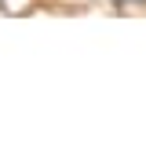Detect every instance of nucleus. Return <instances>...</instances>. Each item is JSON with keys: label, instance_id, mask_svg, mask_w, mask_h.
<instances>
[{"label": "nucleus", "instance_id": "obj_1", "mask_svg": "<svg viewBox=\"0 0 146 146\" xmlns=\"http://www.w3.org/2000/svg\"><path fill=\"white\" fill-rule=\"evenodd\" d=\"M113 4H146V0H113Z\"/></svg>", "mask_w": 146, "mask_h": 146}]
</instances>
